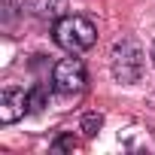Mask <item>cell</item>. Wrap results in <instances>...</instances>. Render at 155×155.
Wrapping results in <instances>:
<instances>
[{"instance_id":"cell-1","label":"cell","mask_w":155,"mask_h":155,"mask_svg":"<svg viewBox=\"0 0 155 155\" xmlns=\"http://www.w3.org/2000/svg\"><path fill=\"white\" fill-rule=\"evenodd\" d=\"M52 40L70 52V55H79L85 49H91L97 43V28L94 21H88L85 15H61L55 25H52Z\"/></svg>"},{"instance_id":"cell-2","label":"cell","mask_w":155,"mask_h":155,"mask_svg":"<svg viewBox=\"0 0 155 155\" xmlns=\"http://www.w3.org/2000/svg\"><path fill=\"white\" fill-rule=\"evenodd\" d=\"M143 67H146V61H143V49H140L137 40L122 37V40L113 43V49H110V73H113L116 82L137 85L143 79Z\"/></svg>"},{"instance_id":"cell-3","label":"cell","mask_w":155,"mask_h":155,"mask_svg":"<svg viewBox=\"0 0 155 155\" xmlns=\"http://www.w3.org/2000/svg\"><path fill=\"white\" fill-rule=\"evenodd\" d=\"M88 85V73L79 58H61L52 67V88L61 97H79Z\"/></svg>"},{"instance_id":"cell-4","label":"cell","mask_w":155,"mask_h":155,"mask_svg":"<svg viewBox=\"0 0 155 155\" xmlns=\"http://www.w3.org/2000/svg\"><path fill=\"white\" fill-rule=\"evenodd\" d=\"M28 113H31V104H28V91L21 85H6L0 91V125H15Z\"/></svg>"},{"instance_id":"cell-5","label":"cell","mask_w":155,"mask_h":155,"mask_svg":"<svg viewBox=\"0 0 155 155\" xmlns=\"http://www.w3.org/2000/svg\"><path fill=\"white\" fill-rule=\"evenodd\" d=\"M21 12L34 15V18H43V21H58L61 15H67V0H18Z\"/></svg>"},{"instance_id":"cell-6","label":"cell","mask_w":155,"mask_h":155,"mask_svg":"<svg viewBox=\"0 0 155 155\" xmlns=\"http://www.w3.org/2000/svg\"><path fill=\"white\" fill-rule=\"evenodd\" d=\"M28 104H31V113H43L49 107V88L40 82L34 88H28Z\"/></svg>"},{"instance_id":"cell-7","label":"cell","mask_w":155,"mask_h":155,"mask_svg":"<svg viewBox=\"0 0 155 155\" xmlns=\"http://www.w3.org/2000/svg\"><path fill=\"white\" fill-rule=\"evenodd\" d=\"M79 128H82L85 137H97V131L104 128V113H85L82 122H79Z\"/></svg>"},{"instance_id":"cell-8","label":"cell","mask_w":155,"mask_h":155,"mask_svg":"<svg viewBox=\"0 0 155 155\" xmlns=\"http://www.w3.org/2000/svg\"><path fill=\"white\" fill-rule=\"evenodd\" d=\"M73 149H76V140L70 134H61L52 140V152H73Z\"/></svg>"},{"instance_id":"cell-9","label":"cell","mask_w":155,"mask_h":155,"mask_svg":"<svg viewBox=\"0 0 155 155\" xmlns=\"http://www.w3.org/2000/svg\"><path fill=\"white\" fill-rule=\"evenodd\" d=\"M149 58H152V67H155V40H152V49H149Z\"/></svg>"}]
</instances>
